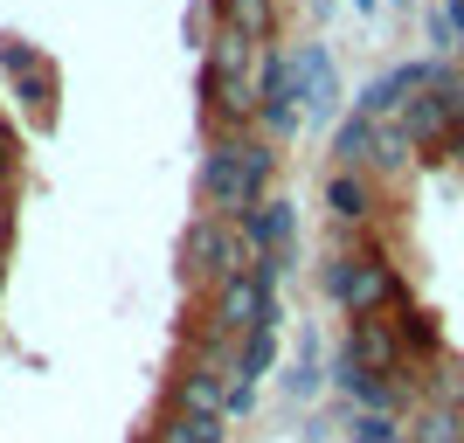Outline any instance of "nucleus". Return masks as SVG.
Wrapping results in <instances>:
<instances>
[{
	"label": "nucleus",
	"instance_id": "1",
	"mask_svg": "<svg viewBox=\"0 0 464 443\" xmlns=\"http://www.w3.org/2000/svg\"><path fill=\"white\" fill-rule=\"evenodd\" d=\"M271 146L250 132H222L208 146V159H201V201H208L215 222H250L256 208H264V188H271Z\"/></svg>",
	"mask_w": 464,
	"mask_h": 443
},
{
	"label": "nucleus",
	"instance_id": "2",
	"mask_svg": "<svg viewBox=\"0 0 464 443\" xmlns=\"http://www.w3.org/2000/svg\"><path fill=\"white\" fill-rule=\"evenodd\" d=\"M201 97H208L215 125L243 132L256 118V42H243L236 28H215L208 56H201Z\"/></svg>",
	"mask_w": 464,
	"mask_h": 443
},
{
	"label": "nucleus",
	"instance_id": "3",
	"mask_svg": "<svg viewBox=\"0 0 464 443\" xmlns=\"http://www.w3.org/2000/svg\"><path fill=\"white\" fill-rule=\"evenodd\" d=\"M256 326L277 332V284H264L256 270H243V277H229V284H215V298H208V347L229 353L236 340H250Z\"/></svg>",
	"mask_w": 464,
	"mask_h": 443
},
{
	"label": "nucleus",
	"instance_id": "4",
	"mask_svg": "<svg viewBox=\"0 0 464 443\" xmlns=\"http://www.w3.org/2000/svg\"><path fill=\"white\" fill-rule=\"evenodd\" d=\"M326 291H333V305H347L353 319H374L388 298H402V284H395V270H388L382 256H333Z\"/></svg>",
	"mask_w": 464,
	"mask_h": 443
},
{
	"label": "nucleus",
	"instance_id": "5",
	"mask_svg": "<svg viewBox=\"0 0 464 443\" xmlns=\"http://www.w3.org/2000/svg\"><path fill=\"white\" fill-rule=\"evenodd\" d=\"M256 256H250V243H243V229L236 222H194V236H188V270L194 277H208V284H229V277H243Z\"/></svg>",
	"mask_w": 464,
	"mask_h": 443
},
{
	"label": "nucleus",
	"instance_id": "6",
	"mask_svg": "<svg viewBox=\"0 0 464 443\" xmlns=\"http://www.w3.org/2000/svg\"><path fill=\"white\" fill-rule=\"evenodd\" d=\"M256 118H264L271 132H291V125H298V91H291V56H277V49H264V63H256Z\"/></svg>",
	"mask_w": 464,
	"mask_h": 443
},
{
	"label": "nucleus",
	"instance_id": "7",
	"mask_svg": "<svg viewBox=\"0 0 464 443\" xmlns=\"http://www.w3.org/2000/svg\"><path fill=\"white\" fill-rule=\"evenodd\" d=\"M277 367V332L271 326H256L250 340H236L229 353V409H250L256 402V381Z\"/></svg>",
	"mask_w": 464,
	"mask_h": 443
},
{
	"label": "nucleus",
	"instance_id": "8",
	"mask_svg": "<svg viewBox=\"0 0 464 443\" xmlns=\"http://www.w3.org/2000/svg\"><path fill=\"white\" fill-rule=\"evenodd\" d=\"M291 91H298V111H333V97H340V77H333V56L319 49V42H305V49H291Z\"/></svg>",
	"mask_w": 464,
	"mask_h": 443
},
{
	"label": "nucleus",
	"instance_id": "9",
	"mask_svg": "<svg viewBox=\"0 0 464 443\" xmlns=\"http://www.w3.org/2000/svg\"><path fill=\"white\" fill-rule=\"evenodd\" d=\"M291 236H298V208H291V201H264V208L243 222V243H250L256 264H285Z\"/></svg>",
	"mask_w": 464,
	"mask_h": 443
},
{
	"label": "nucleus",
	"instance_id": "10",
	"mask_svg": "<svg viewBox=\"0 0 464 443\" xmlns=\"http://www.w3.org/2000/svg\"><path fill=\"white\" fill-rule=\"evenodd\" d=\"M222 374H229V367H222V353L208 347V353H201V361L174 381L180 409H188V416H222V409H229V381H222Z\"/></svg>",
	"mask_w": 464,
	"mask_h": 443
},
{
	"label": "nucleus",
	"instance_id": "11",
	"mask_svg": "<svg viewBox=\"0 0 464 443\" xmlns=\"http://www.w3.org/2000/svg\"><path fill=\"white\" fill-rule=\"evenodd\" d=\"M347 361H361L368 374L402 381V340H395V326H382V319H353V332H347Z\"/></svg>",
	"mask_w": 464,
	"mask_h": 443
},
{
	"label": "nucleus",
	"instance_id": "12",
	"mask_svg": "<svg viewBox=\"0 0 464 443\" xmlns=\"http://www.w3.org/2000/svg\"><path fill=\"white\" fill-rule=\"evenodd\" d=\"M374 146H382V125L353 111L347 125L333 132V159H340V174H353V167H374Z\"/></svg>",
	"mask_w": 464,
	"mask_h": 443
},
{
	"label": "nucleus",
	"instance_id": "13",
	"mask_svg": "<svg viewBox=\"0 0 464 443\" xmlns=\"http://www.w3.org/2000/svg\"><path fill=\"white\" fill-rule=\"evenodd\" d=\"M215 14H222V28H236V35L243 42H256V49H264V42H271V0H215Z\"/></svg>",
	"mask_w": 464,
	"mask_h": 443
},
{
	"label": "nucleus",
	"instance_id": "14",
	"mask_svg": "<svg viewBox=\"0 0 464 443\" xmlns=\"http://www.w3.org/2000/svg\"><path fill=\"white\" fill-rule=\"evenodd\" d=\"M326 208L340 215V222H368V215H374V188L361 174H333L326 180Z\"/></svg>",
	"mask_w": 464,
	"mask_h": 443
},
{
	"label": "nucleus",
	"instance_id": "15",
	"mask_svg": "<svg viewBox=\"0 0 464 443\" xmlns=\"http://www.w3.org/2000/svg\"><path fill=\"white\" fill-rule=\"evenodd\" d=\"M153 443H222V416H188V409H174Z\"/></svg>",
	"mask_w": 464,
	"mask_h": 443
},
{
	"label": "nucleus",
	"instance_id": "16",
	"mask_svg": "<svg viewBox=\"0 0 464 443\" xmlns=\"http://www.w3.org/2000/svg\"><path fill=\"white\" fill-rule=\"evenodd\" d=\"M409 443H464V409H437V402H423V416H416Z\"/></svg>",
	"mask_w": 464,
	"mask_h": 443
},
{
	"label": "nucleus",
	"instance_id": "17",
	"mask_svg": "<svg viewBox=\"0 0 464 443\" xmlns=\"http://www.w3.org/2000/svg\"><path fill=\"white\" fill-rule=\"evenodd\" d=\"M409 153H416V146H409V132L395 125V118H388V125H382V146H374V167H382V174H402Z\"/></svg>",
	"mask_w": 464,
	"mask_h": 443
},
{
	"label": "nucleus",
	"instance_id": "18",
	"mask_svg": "<svg viewBox=\"0 0 464 443\" xmlns=\"http://www.w3.org/2000/svg\"><path fill=\"white\" fill-rule=\"evenodd\" d=\"M21 104H28L35 118H49V111H56V77H49V63H42L35 77H21Z\"/></svg>",
	"mask_w": 464,
	"mask_h": 443
},
{
	"label": "nucleus",
	"instance_id": "19",
	"mask_svg": "<svg viewBox=\"0 0 464 443\" xmlns=\"http://www.w3.org/2000/svg\"><path fill=\"white\" fill-rule=\"evenodd\" d=\"M395 340H402V347H423V353H437V326H430V312L402 305V326H395Z\"/></svg>",
	"mask_w": 464,
	"mask_h": 443
},
{
	"label": "nucleus",
	"instance_id": "20",
	"mask_svg": "<svg viewBox=\"0 0 464 443\" xmlns=\"http://www.w3.org/2000/svg\"><path fill=\"white\" fill-rule=\"evenodd\" d=\"M0 70H7V77H35L42 56L28 49V42H0Z\"/></svg>",
	"mask_w": 464,
	"mask_h": 443
},
{
	"label": "nucleus",
	"instance_id": "21",
	"mask_svg": "<svg viewBox=\"0 0 464 443\" xmlns=\"http://www.w3.org/2000/svg\"><path fill=\"white\" fill-rule=\"evenodd\" d=\"M291 395H298V402H305V395H319V361H298V374H291Z\"/></svg>",
	"mask_w": 464,
	"mask_h": 443
},
{
	"label": "nucleus",
	"instance_id": "22",
	"mask_svg": "<svg viewBox=\"0 0 464 443\" xmlns=\"http://www.w3.org/2000/svg\"><path fill=\"white\" fill-rule=\"evenodd\" d=\"M7 215H14V174H0V229H7Z\"/></svg>",
	"mask_w": 464,
	"mask_h": 443
}]
</instances>
